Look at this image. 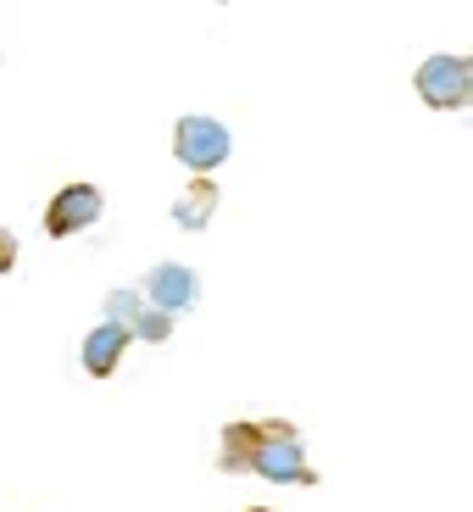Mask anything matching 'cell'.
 <instances>
[{"label":"cell","instance_id":"1","mask_svg":"<svg viewBox=\"0 0 473 512\" xmlns=\"http://www.w3.org/2000/svg\"><path fill=\"white\" fill-rule=\"evenodd\" d=\"M218 468L223 474H256L268 485H318V468L307 457V435L290 418H234L218 435Z\"/></svg>","mask_w":473,"mask_h":512},{"label":"cell","instance_id":"2","mask_svg":"<svg viewBox=\"0 0 473 512\" xmlns=\"http://www.w3.org/2000/svg\"><path fill=\"white\" fill-rule=\"evenodd\" d=\"M229 151H234V140H229V128H223L218 117L190 112V117L173 123V156L190 167L195 179H212V173L229 162Z\"/></svg>","mask_w":473,"mask_h":512},{"label":"cell","instance_id":"3","mask_svg":"<svg viewBox=\"0 0 473 512\" xmlns=\"http://www.w3.org/2000/svg\"><path fill=\"white\" fill-rule=\"evenodd\" d=\"M412 84H418V101L435 106V112H462V106H473L468 62H462V56H429Z\"/></svg>","mask_w":473,"mask_h":512},{"label":"cell","instance_id":"4","mask_svg":"<svg viewBox=\"0 0 473 512\" xmlns=\"http://www.w3.org/2000/svg\"><path fill=\"white\" fill-rule=\"evenodd\" d=\"M106 201L95 184H62V190L51 195V206H45V234L51 240H67V234H84L90 223H101Z\"/></svg>","mask_w":473,"mask_h":512},{"label":"cell","instance_id":"5","mask_svg":"<svg viewBox=\"0 0 473 512\" xmlns=\"http://www.w3.org/2000/svg\"><path fill=\"white\" fill-rule=\"evenodd\" d=\"M140 295H145V307L151 312H190L195 301H201V279H195V268H184V262H156L151 273H145V284H140Z\"/></svg>","mask_w":473,"mask_h":512},{"label":"cell","instance_id":"6","mask_svg":"<svg viewBox=\"0 0 473 512\" xmlns=\"http://www.w3.org/2000/svg\"><path fill=\"white\" fill-rule=\"evenodd\" d=\"M128 340H134L128 329H112V323H95V329L84 334V351H78V357H84V373H90V379H112V373L123 368Z\"/></svg>","mask_w":473,"mask_h":512},{"label":"cell","instance_id":"7","mask_svg":"<svg viewBox=\"0 0 473 512\" xmlns=\"http://www.w3.org/2000/svg\"><path fill=\"white\" fill-rule=\"evenodd\" d=\"M212 212H218V184L212 179H190L179 190V201H173V223L179 229H206Z\"/></svg>","mask_w":473,"mask_h":512},{"label":"cell","instance_id":"8","mask_svg":"<svg viewBox=\"0 0 473 512\" xmlns=\"http://www.w3.org/2000/svg\"><path fill=\"white\" fill-rule=\"evenodd\" d=\"M140 312H145V295H140V290H112V295H106V323H112V329H128V334H134Z\"/></svg>","mask_w":473,"mask_h":512},{"label":"cell","instance_id":"9","mask_svg":"<svg viewBox=\"0 0 473 512\" xmlns=\"http://www.w3.org/2000/svg\"><path fill=\"white\" fill-rule=\"evenodd\" d=\"M134 340L167 346V340H173V318H167V312H151V307H145V312H140V323H134Z\"/></svg>","mask_w":473,"mask_h":512},{"label":"cell","instance_id":"10","mask_svg":"<svg viewBox=\"0 0 473 512\" xmlns=\"http://www.w3.org/2000/svg\"><path fill=\"white\" fill-rule=\"evenodd\" d=\"M12 268H17V234L6 229V223H0V279H6Z\"/></svg>","mask_w":473,"mask_h":512},{"label":"cell","instance_id":"11","mask_svg":"<svg viewBox=\"0 0 473 512\" xmlns=\"http://www.w3.org/2000/svg\"><path fill=\"white\" fill-rule=\"evenodd\" d=\"M462 62H468V90H473V56H462Z\"/></svg>","mask_w":473,"mask_h":512},{"label":"cell","instance_id":"12","mask_svg":"<svg viewBox=\"0 0 473 512\" xmlns=\"http://www.w3.org/2000/svg\"><path fill=\"white\" fill-rule=\"evenodd\" d=\"M245 512H273V507H245Z\"/></svg>","mask_w":473,"mask_h":512}]
</instances>
